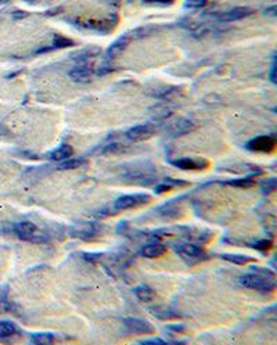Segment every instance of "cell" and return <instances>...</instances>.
Listing matches in <instances>:
<instances>
[{
  "mask_svg": "<svg viewBox=\"0 0 277 345\" xmlns=\"http://www.w3.org/2000/svg\"><path fill=\"white\" fill-rule=\"evenodd\" d=\"M240 285L247 289L258 290L262 293H270L276 289L274 283V273L267 269H259L254 268V272L244 274L240 277Z\"/></svg>",
  "mask_w": 277,
  "mask_h": 345,
  "instance_id": "1",
  "label": "cell"
},
{
  "mask_svg": "<svg viewBox=\"0 0 277 345\" xmlns=\"http://www.w3.org/2000/svg\"><path fill=\"white\" fill-rule=\"evenodd\" d=\"M128 180L140 186H150L157 182L156 171L150 164H132V168H128L124 173Z\"/></svg>",
  "mask_w": 277,
  "mask_h": 345,
  "instance_id": "2",
  "label": "cell"
},
{
  "mask_svg": "<svg viewBox=\"0 0 277 345\" xmlns=\"http://www.w3.org/2000/svg\"><path fill=\"white\" fill-rule=\"evenodd\" d=\"M175 251L189 265H194L197 262H201V261L208 258L207 253L204 251V248L200 247V245H197V244H180V245H177L175 248Z\"/></svg>",
  "mask_w": 277,
  "mask_h": 345,
  "instance_id": "3",
  "label": "cell"
},
{
  "mask_svg": "<svg viewBox=\"0 0 277 345\" xmlns=\"http://www.w3.org/2000/svg\"><path fill=\"white\" fill-rule=\"evenodd\" d=\"M150 201H151V197L148 194H128V196H122V197L116 198L115 203H114V208L116 211H126V209L137 208V207H141V205H146Z\"/></svg>",
  "mask_w": 277,
  "mask_h": 345,
  "instance_id": "4",
  "label": "cell"
},
{
  "mask_svg": "<svg viewBox=\"0 0 277 345\" xmlns=\"http://www.w3.org/2000/svg\"><path fill=\"white\" fill-rule=\"evenodd\" d=\"M14 233L20 237L21 240H25L29 243H43L45 237L43 234L38 233V228L32 222L22 221L14 225Z\"/></svg>",
  "mask_w": 277,
  "mask_h": 345,
  "instance_id": "5",
  "label": "cell"
},
{
  "mask_svg": "<svg viewBox=\"0 0 277 345\" xmlns=\"http://www.w3.org/2000/svg\"><path fill=\"white\" fill-rule=\"evenodd\" d=\"M101 228L93 222H85V224H78L71 228V234L74 237L82 240H91L100 233Z\"/></svg>",
  "mask_w": 277,
  "mask_h": 345,
  "instance_id": "6",
  "label": "cell"
},
{
  "mask_svg": "<svg viewBox=\"0 0 277 345\" xmlns=\"http://www.w3.org/2000/svg\"><path fill=\"white\" fill-rule=\"evenodd\" d=\"M93 71H95V68H91L89 61H79L70 71V76L72 81L79 82V83H86V82L90 81Z\"/></svg>",
  "mask_w": 277,
  "mask_h": 345,
  "instance_id": "7",
  "label": "cell"
},
{
  "mask_svg": "<svg viewBox=\"0 0 277 345\" xmlns=\"http://www.w3.org/2000/svg\"><path fill=\"white\" fill-rule=\"evenodd\" d=\"M196 129V123L187 118H179L175 122H172L166 128V132L169 133L171 136L177 137L183 136V135H187V133L193 132Z\"/></svg>",
  "mask_w": 277,
  "mask_h": 345,
  "instance_id": "8",
  "label": "cell"
},
{
  "mask_svg": "<svg viewBox=\"0 0 277 345\" xmlns=\"http://www.w3.org/2000/svg\"><path fill=\"white\" fill-rule=\"evenodd\" d=\"M276 147L274 136H258L247 143V148L251 151L270 152Z\"/></svg>",
  "mask_w": 277,
  "mask_h": 345,
  "instance_id": "9",
  "label": "cell"
},
{
  "mask_svg": "<svg viewBox=\"0 0 277 345\" xmlns=\"http://www.w3.org/2000/svg\"><path fill=\"white\" fill-rule=\"evenodd\" d=\"M152 135H154V127L151 123L136 125L125 133L126 139H129L131 142H143V140L150 139Z\"/></svg>",
  "mask_w": 277,
  "mask_h": 345,
  "instance_id": "10",
  "label": "cell"
},
{
  "mask_svg": "<svg viewBox=\"0 0 277 345\" xmlns=\"http://www.w3.org/2000/svg\"><path fill=\"white\" fill-rule=\"evenodd\" d=\"M124 325L128 330L132 331V333H137V334H151V333H154V327L148 322L137 319V318H126L124 320Z\"/></svg>",
  "mask_w": 277,
  "mask_h": 345,
  "instance_id": "11",
  "label": "cell"
},
{
  "mask_svg": "<svg viewBox=\"0 0 277 345\" xmlns=\"http://www.w3.org/2000/svg\"><path fill=\"white\" fill-rule=\"evenodd\" d=\"M132 41V38L129 36V34H125L124 36H121L119 39H116L114 43H111L110 47L107 49L106 57L108 60H115L118 57L121 56L122 53L126 50V47L129 45V42Z\"/></svg>",
  "mask_w": 277,
  "mask_h": 345,
  "instance_id": "12",
  "label": "cell"
},
{
  "mask_svg": "<svg viewBox=\"0 0 277 345\" xmlns=\"http://www.w3.org/2000/svg\"><path fill=\"white\" fill-rule=\"evenodd\" d=\"M252 14L251 9L248 7H234L232 10H227L222 14H218V20L222 22H233V21H240Z\"/></svg>",
  "mask_w": 277,
  "mask_h": 345,
  "instance_id": "13",
  "label": "cell"
},
{
  "mask_svg": "<svg viewBox=\"0 0 277 345\" xmlns=\"http://www.w3.org/2000/svg\"><path fill=\"white\" fill-rule=\"evenodd\" d=\"M171 164L181 171H198V169H204L208 165L207 161L194 160V158H180V160L171 161Z\"/></svg>",
  "mask_w": 277,
  "mask_h": 345,
  "instance_id": "14",
  "label": "cell"
},
{
  "mask_svg": "<svg viewBox=\"0 0 277 345\" xmlns=\"http://www.w3.org/2000/svg\"><path fill=\"white\" fill-rule=\"evenodd\" d=\"M150 312H151L152 316H156L161 320H173L181 318L180 313H177V310L168 308V306H152Z\"/></svg>",
  "mask_w": 277,
  "mask_h": 345,
  "instance_id": "15",
  "label": "cell"
},
{
  "mask_svg": "<svg viewBox=\"0 0 277 345\" xmlns=\"http://www.w3.org/2000/svg\"><path fill=\"white\" fill-rule=\"evenodd\" d=\"M165 253L166 247L161 243H150L147 244V245H144L143 249H141V255H143L144 258L148 259L158 258V257H161V255H164Z\"/></svg>",
  "mask_w": 277,
  "mask_h": 345,
  "instance_id": "16",
  "label": "cell"
},
{
  "mask_svg": "<svg viewBox=\"0 0 277 345\" xmlns=\"http://www.w3.org/2000/svg\"><path fill=\"white\" fill-rule=\"evenodd\" d=\"M74 154V148L71 147L70 144H61L60 147H57L55 150L50 151L47 154V158L51 161H64L67 158L72 157Z\"/></svg>",
  "mask_w": 277,
  "mask_h": 345,
  "instance_id": "17",
  "label": "cell"
},
{
  "mask_svg": "<svg viewBox=\"0 0 277 345\" xmlns=\"http://www.w3.org/2000/svg\"><path fill=\"white\" fill-rule=\"evenodd\" d=\"M158 213L165 221H173V219H176L179 216V208L175 204H165V205H162L161 208L158 209Z\"/></svg>",
  "mask_w": 277,
  "mask_h": 345,
  "instance_id": "18",
  "label": "cell"
},
{
  "mask_svg": "<svg viewBox=\"0 0 277 345\" xmlns=\"http://www.w3.org/2000/svg\"><path fill=\"white\" fill-rule=\"evenodd\" d=\"M135 294H136V297L141 301V302H150V301L154 300V297H156L152 289H150L148 286L143 285L137 286L136 289H135Z\"/></svg>",
  "mask_w": 277,
  "mask_h": 345,
  "instance_id": "19",
  "label": "cell"
},
{
  "mask_svg": "<svg viewBox=\"0 0 277 345\" xmlns=\"http://www.w3.org/2000/svg\"><path fill=\"white\" fill-rule=\"evenodd\" d=\"M86 161L83 158H67L64 160V163H61L58 165L60 171H71V169H78V168L83 167Z\"/></svg>",
  "mask_w": 277,
  "mask_h": 345,
  "instance_id": "20",
  "label": "cell"
},
{
  "mask_svg": "<svg viewBox=\"0 0 277 345\" xmlns=\"http://www.w3.org/2000/svg\"><path fill=\"white\" fill-rule=\"evenodd\" d=\"M30 341L38 345H49L54 342L55 337L51 333H35L30 335Z\"/></svg>",
  "mask_w": 277,
  "mask_h": 345,
  "instance_id": "21",
  "label": "cell"
},
{
  "mask_svg": "<svg viewBox=\"0 0 277 345\" xmlns=\"http://www.w3.org/2000/svg\"><path fill=\"white\" fill-rule=\"evenodd\" d=\"M15 333H17V327L14 323L7 322V320L0 322V338H10Z\"/></svg>",
  "mask_w": 277,
  "mask_h": 345,
  "instance_id": "22",
  "label": "cell"
},
{
  "mask_svg": "<svg viewBox=\"0 0 277 345\" xmlns=\"http://www.w3.org/2000/svg\"><path fill=\"white\" fill-rule=\"evenodd\" d=\"M222 258L226 259V261H229V262H232V264H236V265H245L254 261V259H252L251 257H248V255H240V254H223L222 255Z\"/></svg>",
  "mask_w": 277,
  "mask_h": 345,
  "instance_id": "23",
  "label": "cell"
},
{
  "mask_svg": "<svg viewBox=\"0 0 277 345\" xmlns=\"http://www.w3.org/2000/svg\"><path fill=\"white\" fill-rule=\"evenodd\" d=\"M97 54H100V49H97V47H89V49H85V50L76 53L74 58L78 61H87L89 58L96 57Z\"/></svg>",
  "mask_w": 277,
  "mask_h": 345,
  "instance_id": "24",
  "label": "cell"
},
{
  "mask_svg": "<svg viewBox=\"0 0 277 345\" xmlns=\"http://www.w3.org/2000/svg\"><path fill=\"white\" fill-rule=\"evenodd\" d=\"M75 43L68 39V38H64V36L55 35L54 39H53V49H64V47H71Z\"/></svg>",
  "mask_w": 277,
  "mask_h": 345,
  "instance_id": "25",
  "label": "cell"
},
{
  "mask_svg": "<svg viewBox=\"0 0 277 345\" xmlns=\"http://www.w3.org/2000/svg\"><path fill=\"white\" fill-rule=\"evenodd\" d=\"M227 184L234 186V187L250 189V187H252V186H255V180H252L251 178H242V179H236V180H229Z\"/></svg>",
  "mask_w": 277,
  "mask_h": 345,
  "instance_id": "26",
  "label": "cell"
},
{
  "mask_svg": "<svg viewBox=\"0 0 277 345\" xmlns=\"http://www.w3.org/2000/svg\"><path fill=\"white\" fill-rule=\"evenodd\" d=\"M125 150V147L122 146V144H118V143H111V144H107V146H104V147L101 148V150H99L100 151V154H115V152H119V151H124Z\"/></svg>",
  "mask_w": 277,
  "mask_h": 345,
  "instance_id": "27",
  "label": "cell"
},
{
  "mask_svg": "<svg viewBox=\"0 0 277 345\" xmlns=\"http://www.w3.org/2000/svg\"><path fill=\"white\" fill-rule=\"evenodd\" d=\"M17 309L15 305L10 302L9 300H6L5 297H0V313H11Z\"/></svg>",
  "mask_w": 277,
  "mask_h": 345,
  "instance_id": "28",
  "label": "cell"
},
{
  "mask_svg": "<svg viewBox=\"0 0 277 345\" xmlns=\"http://www.w3.org/2000/svg\"><path fill=\"white\" fill-rule=\"evenodd\" d=\"M208 5V0H186L184 7L190 10H200Z\"/></svg>",
  "mask_w": 277,
  "mask_h": 345,
  "instance_id": "29",
  "label": "cell"
},
{
  "mask_svg": "<svg viewBox=\"0 0 277 345\" xmlns=\"http://www.w3.org/2000/svg\"><path fill=\"white\" fill-rule=\"evenodd\" d=\"M274 189H276V180H274V179H269V180H266V182L262 183L263 194L272 193Z\"/></svg>",
  "mask_w": 277,
  "mask_h": 345,
  "instance_id": "30",
  "label": "cell"
},
{
  "mask_svg": "<svg viewBox=\"0 0 277 345\" xmlns=\"http://www.w3.org/2000/svg\"><path fill=\"white\" fill-rule=\"evenodd\" d=\"M270 245H272V241H269V240H261V241L255 243V245H252V247L257 249H261V251H265V249L270 248Z\"/></svg>",
  "mask_w": 277,
  "mask_h": 345,
  "instance_id": "31",
  "label": "cell"
},
{
  "mask_svg": "<svg viewBox=\"0 0 277 345\" xmlns=\"http://www.w3.org/2000/svg\"><path fill=\"white\" fill-rule=\"evenodd\" d=\"M144 3H158V5H172L175 0H143Z\"/></svg>",
  "mask_w": 277,
  "mask_h": 345,
  "instance_id": "32",
  "label": "cell"
},
{
  "mask_svg": "<svg viewBox=\"0 0 277 345\" xmlns=\"http://www.w3.org/2000/svg\"><path fill=\"white\" fill-rule=\"evenodd\" d=\"M25 17H28L26 11H15V13H13V18L14 20H20V18H25Z\"/></svg>",
  "mask_w": 277,
  "mask_h": 345,
  "instance_id": "33",
  "label": "cell"
},
{
  "mask_svg": "<svg viewBox=\"0 0 277 345\" xmlns=\"http://www.w3.org/2000/svg\"><path fill=\"white\" fill-rule=\"evenodd\" d=\"M143 344H165V341L160 340V338H150V340L141 341Z\"/></svg>",
  "mask_w": 277,
  "mask_h": 345,
  "instance_id": "34",
  "label": "cell"
},
{
  "mask_svg": "<svg viewBox=\"0 0 277 345\" xmlns=\"http://www.w3.org/2000/svg\"><path fill=\"white\" fill-rule=\"evenodd\" d=\"M274 71H276V61H273L272 71H270V79H272L273 83H276V76H274Z\"/></svg>",
  "mask_w": 277,
  "mask_h": 345,
  "instance_id": "35",
  "label": "cell"
},
{
  "mask_svg": "<svg viewBox=\"0 0 277 345\" xmlns=\"http://www.w3.org/2000/svg\"><path fill=\"white\" fill-rule=\"evenodd\" d=\"M265 14L272 15V17H274V15H276V6H272L270 9H267V10L265 11Z\"/></svg>",
  "mask_w": 277,
  "mask_h": 345,
  "instance_id": "36",
  "label": "cell"
},
{
  "mask_svg": "<svg viewBox=\"0 0 277 345\" xmlns=\"http://www.w3.org/2000/svg\"><path fill=\"white\" fill-rule=\"evenodd\" d=\"M24 2H26V3H29V5H32V3H36L38 0H24Z\"/></svg>",
  "mask_w": 277,
  "mask_h": 345,
  "instance_id": "37",
  "label": "cell"
}]
</instances>
